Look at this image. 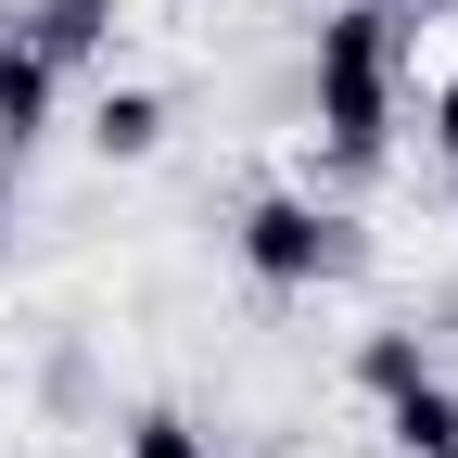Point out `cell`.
Segmentation results:
<instances>
[{"label":"cell","instance_id":"1","mask_svg":"<svg viewBox=\"0 0 458 458\" xmlns=\"http://www.w3.org/2000/svg\"><path fill=\"white\" fill-rule=\"evenodd\" d=\"M394 64H408V13L394 0H344L318 26V140H331L344 179L382 165V140H394Z\"/></svg>","mask_w":458,"mask_h":458},{"label":"cell","instance_id":"2","mask_svg":"<svg viewBox=\"0 0 458 458\" xmlns=\"http://www.w3.org/2000/svg\"><path fill=\"white\" fill-rule=\"evenodd\" d=\"M242 267L267 280V293H306V280L344 267V216L306 204V191H255L242 204Z\"/></svg>","mask_w":458,"mask_h":458},{"label":"cell","instance_id":"3","mask_svg":"<svg viewBox=\"0 0 458 458\" xmlns=\"http://www.w3.org/2000/svg\"><path fill=\"white\" fill-rule=\"evenodd\" d=\"M13 38L38 51V64H64V77H77L89 51L114 38V0H26V13H13Z\"/></svg>","mask_w":458,"mask_h":458},{"label":"cell","instance_id":"4","mask_svg":"<svg viewBox=\"0 0 458 458\" xmlns=\"http://www.w3.org/2000/svg\"><path fill=\"white\" fill-rule=\"evenodd\" d=\"M51 102H64V64H38L26 38H0V153H26L51 128Z\"/></svg>","mask_w":458,"mask_h":458},{"label":"cell","instance_id":"5","mask_svg":"<svg viewBox=\"0 0 458 458\" xmlns=\"http://www.w3.org/2000/svg\"><path fill=\"white\" fill-rule=\"evenodd\" d=\"M89 153H102V165L165 153V89H102V102H89Z\"/></svg>","mask_w":458,"mask_h":458},{"label":"cell","instance_id":"6","mask_svg":"<svg viewBox=\"0 0 458 458\" xmlns=\"http://www.w3.org/2000/svg\"><path fill=\"white\" fill-rule=\"evenodd\" d=\"M382 420H394V445H408V458H458V394H445V382H408Z\"/></svg>","mask_w":458,"mask_h":458},{"label":"cell","instance_id":"7","mask_svg":"<svg viewBox=\"0 0 458 458\" xmlns=\"http://www.w3.org/2000/svg\"><path fill=\"white\" fill-rule=\"evenodd\" d=\"M357 382L382 394V408H394L408 382H433V344H420V331H369V344H357Z\"/></svg>","mask_w":458,"mask_h":458},{"label":"cell","instance_id":"8","mask_svg":"<svg viewBox=\"0 0 458 458\" xmlns=\"http://www.w3.org/2000/svg\"><path fill=\"white\" fill-rule=\"evenodd\" d=\"M114 458H216V445H204L179 408H153V420H128V445H114Z\"/></svg>","mask_w":458,"mask_h":458},{"label":"cell","instance_id":"9","mask_svg":"<svg viewBox=\"0 0 458 458\" xmlns=\"http://www.w3.org/2000/svg\"><path fill=\"white\" fill-rule=\"evenodd\" d=\"M433 153H445V165H458V77H445V89H433Z\"/></svg>","mask_w":458,"mask_h":458},{"label":"cell","instance_id":"10","mask_svg":"<svg viewBox=\"0 0 458 458\" xmlns=\"http://www.w3.org/2000/svg\"><path fill=\"white\" fill-rule=\"evenodd\" d=\"M0 242H13V153H0Z\"/></svg>","mask_w":458,"mask_h":458},{"label":"cell","instance_id":"11","mask_svg":"<svg viewBox=\"0 0 458 458\" xmlns=\"http://www.w3.org/2000/svg\"><path fill=\"white\" fill-rule=\"evenodd\" d=\"M394 13H458V0H394Z\"/></svg>","mask_w":458,"mask_h":458},{"label":"cell","instance_id":"12","mask_svg":"<svg viewBox=\"0 0 458 458\" xmlns=\"http://www.w3.org/2000/svg\"><path fill=\"white\" fill-rule=\"evenodd\" d=\"M445 179H458V165H445Z\"/></svg>","mask_w":458,"mask_h":458}]
</instances>
